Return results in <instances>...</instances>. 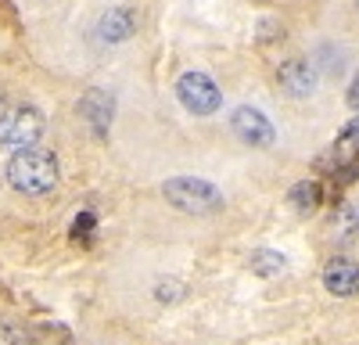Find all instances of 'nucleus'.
<instances>
[{
	"label": "nucleus",
	"mask_w": 359,
	"mask_h": 345,
	"mask_svg": "<svg viewBox=\"0 0 359 345\" xmlns=\"http://www.w3.org/2000/svg\"><path fill=\"white\" fill-rule=\"evenodd\" d=\"M133 29H137V18H133L130 8H111V11H104L101 22H97V36H101L104 43H118V40H130Z\"/></svg>",
	"instance_id": "8"
},
{
	"label": "nucleus",
	"mask_w": 359,
	"mask_h": 345,
	"mask_svg": "<svg viewBox=\"0 0 359 345\" xmlns=\"http://www.w3.org/2000/svg\"><path fill=\"white\" fill-rule=\"evenodd\" d=\"M287 266V259L280 255V252H273V248H259L255 255H252V270L259 273V277H273V273H280Z\"/></svg>",
	"instance_id": "11"
},
{
	"label": "nucleus",
	"mask_w": 359,
	"mask_h": 345,
	"mask_svg": "<svg viewBox=\"0 0 359 345\" xmlns=\"http://www.w3.org/2000/svg\"><path fill=\"white\" fill-rule=\"evenodd\" d=\"M0 101H4V94H0Z\"/></svg>",
	"instance_id": "13"
},
{
	"label": "nucleus",
	"mask_w": 359,
	"mask_h": 345,
	"mask_svg": "<svg viewBox=\"0 0 359 345\" xmlns=\"http://www.w3.org/2000/svg\"><path fill=\"white\" fill-rule=\"evenodd\" d=\"M323 284H327V292H331V295L348 299V295L359 292V266L352 263V259L338 255V259H331V263H327V270H323Z\"/></svg>",
	"instance_id": "6"
},
{
	"label": "nucleus",
	"mask_w": 359,
	"mask_h": 345,
	"mask_svg": "<svg viewBox=\"0 0 359 345\" xmlns=\"http://www.w3.org/2000/svg\"><path fill=\"white\" fill-rule=\"evenodd\" d=\"M8 184L22 194H47L57 187V162L47 151L36 148H25L15 151L8 162Z\"/></svg>",
	"instance_id": "1"
},
{
	"label": "nucleus",
	"mask_w": 359,
	"mask_h": 345,
	"mask_svg": "<svg viewBox=\"0 0 359 345\" xmlns=\"http://www.w3.org/2000/svg\"><path fill=\"white\" fill-rule=\"evenodd\" d=\"M165 201L176 205L180 212H194V216H208L223 209V191L216 184H208L201 177H172L162 187Z\"/></svg>",
	"instance_id": "2"
},
{
	"label": "nucleus",
	"mask_w": 359,
	"mask_h": 345,
	"mask_svg": "<svg viewBox=\"0 0 359 345\" xmlns=\"http://www.w3.org/2000/svg\"><path fill=\"white\" fill-rule=\"evenodd\" d=\"M348 104H352V108H359V76H355L352 90H348Z\"/></svg>",
	"instance_id": "12"
},
{
	"label": "nucleus",
	"mask_w": 359,
	"mask_h": 345,
	"mask_svg": "<svg viewBox=\"0 0 359 345\" xmlns=\"http://www.w3.org/2000/svg\"><path fill=\"white\" fill-rule=\"evenodd\" d=\"M230 130H233L237 140L252 144V148H269V144L277 140L273 123H269L266 115H262L259 108H252V104H237V108L230 111Z\"/></svg>",
	"instance_id": "5"
},
{
	"label": "nucleus",
	"mask_w": 359,
	"mask_h": 345,
	"mask_svg": "<svg viewBox=\"0 0 359 345\" xmlns=\"http://www.w3.org/2000/svg\"><path fill=\"white\" fill-rule=\"evenodd\" d=\"M320 184L316 180H302V184H294L291 187V194H287V201H291V209H298L302 216H309V212H316L320 209Z\"/></svg>",
	"instance_id": "10"
},
{
	"label": "nucleus",
	"mask_w": 359,
	"mask_h": 345,
	"mask_svg": "<svg viewBox=\"0 0 359 345\" xmlns=\"http://www.w3.org/2000/svg\"><path fill=\"white\" fill-rule=\"evenodd\" d=\"M43 137V115L33 104H18L0 115V148L25 151Z\"/></svg>",
	"instance_id": "3"
},
{
	"label": "nucleus",
	"mask_w": 359,
	"mask_h": 345,
	"mask_svg": "<svg viewBox=\"0 0 359 345\" xmlns=\"http://www.w3.org/2000/svg\"><path fill=\"white\" fill-rule=\"evenodd\" d=\"M79 115L94 126V133L97 137H104L108 133V123H111V97L104 94V90H90V94H83V101H79Z\"/></svg>",
	"instance_id": "9"
},
{
	"label": "nucleus",
	"mask_w": 359,
	"mask_h": 345,
	"mask_svg": "<svg viewBox=\"0 0 359 345\" xmlns=\"http://www.w3.org/2000/svg\"><path fill=\"white\" fill-rule=\"evenodd\" d=\"M277 83L284 86L291 97H309V94L316 90V72H313L309 62H302V58H291V62L280 65Z\"/></svg>",
	"instance_id": "7"
},
{
	"label": "nucleus",
	"mask_w": 359,
	"mask_h": 345,
	"mask_svg": "<svg viewBox=\"0 0 359 345\" xmlns=\"http://www.w3.org/2000/svg\"><path fill=\"white\" fill-rule=\"evenodd\" d=\"M176 97L194 115H212L223 104V94H219L216 79L205 76V72H184V76H180L176 79Z\"/></svg>",
	"instance_id": "4"
}]
</instances>
